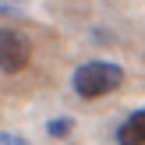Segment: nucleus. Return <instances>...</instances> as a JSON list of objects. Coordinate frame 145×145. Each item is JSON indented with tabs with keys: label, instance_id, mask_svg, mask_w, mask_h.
<instances>
[{
	"label": "nucleus",
	"instance_id": "1",
	"mask_svg": "<svg viewBox=\"0 0 145 145\" xmlns=\"http://www.w3.org/2000/svg\"><path fill=\"white\" fill-rule=\"evenodd\" d=\"M74 92L82 99H99V96H110L124 85V71L110 60H92V64H82L71 78Z\"/></svg>",
	"mask_w": 145,
	"mask_h": 145
},
{
	"label": "nucleus",
	"instance_id": "2",
	"mask_svg": "<svg viewBox=\"0 0 145 145\" xmlns=\"http://www.w3.org/2000/svg\"><path fill=\"white\" fill-rule=\"evenodd\" d=\"M28 60H32L28 39L21 32H14V28H0V71L14 74V71L28 67Z\"/></svg>",
	"mask_w": 145,
	"mask_h": 145
},
{
	"label": "nucleus",
	"instance_id": "3",
	"mask_svg": "<svg viewBox=\"0 0 145 145\" xmlns=\"http://www.w3.org/2000/svg\"><path fill=\"white\" fill-rule=\"evenodd\" d=\"M120 145H145V110H135L131 117H124V124L117 127Z\"/></svg>",
	"mask_w": 145,
	"mask_h": 145
},
{
	"label": "nucleus",
	"instance_id": "4",
	"mask_svg": "<svg viewBox=\"0 0 145 145\" xmlns=\"http://www.w3.org/2000/svg\"><path fill=\"white\" fill-rule=\"evenodd\" d=\"M67 131H71V120H50V135L53 138H64Z\"/></svg>",
	"mask_w": 145,
	"mask_h": 145
},
{
	"label": "nucleus",
	"instance_id": "5",
	"mask_svg": "<svg viewBox=\"0 0 145 145\" xmlns=\"http://www.w3.org/2000/svg\"><path fill=\"white\" fill-rule=\"evenodd\" d=\"M0 145H28L21 135H7V131H0Z\"/></svg>",
	"mask_w": 145,
	"mask_h": 145
}]
</instances>
